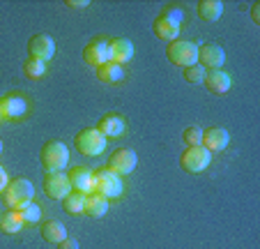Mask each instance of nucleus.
Wrapping results in <instances>:
<instances>
[{"label": "nucleus", "instance_id": "34", "mask_svg": "<svg viewBox=\"0 0 260 249\" xmlns=\"http://www.w3.org/2000/svg\"><path fill=\"white\" fill-rule=\"evenodd\" d=\"M0 152H3V141H0Z\"/></svg>", "mask_w": 260, "mask_h": 249}, {"label": "nucleus", "instance_id": "17", "mask_svg": "<svg viewBox=\"0 0 260 249\" xmlns=\"http://www.w3.org/2000/svg\"><path fill=\"white\" fill-rule=\"evenodd\" d=\"M108 49H111V60L118 65H127L134 58V44L124 37L108 39Z\"/></svg>", "mask_w": 260, "mask_h": 249}, {"label": "nucleus", "instance_id": "13", "mask_svg": "<svg viewBox=\"0 0 260 249\" xmlns=\"http://www.w3.org/2000/svg\"><path fill=\"white\" fill-rule=\"evenodd\" d=\"M28 113V99L23 95H5L0 97V118L3 120H19Z\"/></svg>", "mask_w": 260, "mask_h": 249}, {"label": "nucleus", "instance_id": "35", "mask_svg": "<svg viewBox=\"0 0 260 249\" xmlns=\"http://www.w3.org/2000/svg\"><path fill=\"white\" fill-rule=\"evenodd\" d=\"M0 215H3V212H0Z\"/></svg>", "mask_w": 260, "mask_h": 249}, {"label": "nucleus", "instance_id": "33", "mask_svg": "<svg viewBox=\"0 0 260 249\" xmlns=\"http://www.w3.org/2000/svg\"><path fill=\"white\" fill-rule=\"evenodd\" d=\"M251 19H253V23H260V3L251 5Z\"/></svg>", "mask_w": 260, "mask_h": 249}, {"label": "nucleus", "instance_id": "31", "mask_svg": "<svg viewBox=\"0 0 260 249\" xmlns=\"http://www.w3.org/2000/svg\"><path fill=\"white\" fill-rule=\"evenodd\" d=\"M64 5L72 10H83V7H90V0H67Z\"/></svg>", "mask_w": 260, "mask_h": 249}, {"label": "nucleus", "instance_id": "11", "mask_svg": "<svg viewBox=\"0 0 260 249\" xmlns=\"http://www.w3.org/2000/svg\"><path fill=\"white\" fill-rule=\"evenodd\" d=\"M83 60H85L88 65H92L94 69H97L99 65L108 63V60H111L108 39H106V37H94V39H90L88 44H85V49H83Z\"/></svg>", "mask_w": 260, "mask_h": 249}, {"label": "nucleus", "instance_id": "10", "mask_svg": "<svg viewBox=\"0 0 260 249\" xmlns=\"http://www.w3.org/2000/svg\"><path fill=\"white\" fill-rule=\"evenodd\" d=\"M136 164H138L136 152L129 150V148H118V150H113V155L108 157L106 169H111V171L118 173V176H127V173H132L134 169H136Z\"/></svg>", "mask_w": 260, "mask_h": 249}, {"label": "nucleus", "instance_id": "5", "mask_svg": "<svg viewBox=\"0 0 260 249\" xmlns=\"http://www.w3.org/2000/svg\"><path fill=\"white\" fill-rule=\"evenodd\" d=\"M74 143H76V150H79L81 155H85V157H99L104 150H106L108 139L104 136V134L99 132L97 127H85V129H81V132L76 134Z\"/></svg>", "mask_w": 260, "mask_h": 249}, {"label": "nucleus", "instance_id": "2", "mask_svg": "<svg viewBox=\"0 0 260 249\" xmlns=\"http://www.w3.org/2000/svg\"><path fill=\"white\" fill-rule=\"evenodd\" d=\"M166 58L168 63L177 65L182 69L198 65V44L191 39H175L166 46Z\"/></svg>", "mask_w": 260, "mask_h": 249}, {"label": "nucleus", "instance_id": "28", "mask_svg": "<svg viewBox=\"0 0 260 249\" xmlns=\"http://www.w3.org/2000/svg\"><path fill=\"white\" fill-rule=\"evenodd\" d=\"M159 16H164V19H168V21H173V23L182 25V21H184V10H182L180 5H166Z\"/></svg>", "mask_w": 260, "mask_h": 249}, {"label": "nucleus", "instance_id": "16", "mask_svg": "<svg viewBox=\"0 0 260 249\" xmlns=\"http://www.w3.org/2000/svg\"><path fill=\"white\" fill-rule=\"evenodd\" d=\"M205 88L214 95H226L228 90L233 88V78L231 74H226L223 69H212V72H205Z\"/></svg>", "mask_w": 260, "mask_h": 249}, {"label": "nucleus", "instance_id": "27", "mask_svg": "<svg viewBox=\"0 0 260 249\" xmlns=\"http://www.w3.org/2000/svg\"><path fill=\"white\" fill-rule=\"evenodd\" d=\"M182 141L187 143V148L203 146V129L201 127H187L182 132Z\"/></svg>", "mask_w": 260, "mask_h": 249}, {"label": "nucleus", "instance_id": "36", "mask_svg": "<svg viewBox=\"0 0 260 249\" xmlns=\"http://www.w3.org/2000/svg\"><path fill=\"white\" fill-rule=\"evenodd\" d=\"M0 120H3V118H0Z\"/></svg>", "mask_w": 260, "mask_h": 249}, {"label": "nucleus", "instance_id": "20", "mask_svg": "<svg viewBox=\"0 0 260 249\" xmlns=\"http://www.w3.org/2000/svg\"><path fill=\"white\" fill-rule=\"evenodd\" d=\"M40 231H42V238H44L46 242H51V244H60L64 238H67V229H64V224L62 222H58V219L44 222Z\"/></svg>", "mask_w": 260, "mask_h": 249}, {"label": "nucleus", "instance_id": "3", "mask_svg": "<svg viewBox=\"0 0 260 249\" xmlns=\"http://www.w3.org/2000/svg\"><path fill=\"white\" fill-rule=\"evenodd\" d=\"M40 161L46 171H64L69 164V148L62 141H46L40 150Z\"/></svg>", "mask_w": 260, "mask_h": 249}, {"label": "nucleus", "instance_id": "26", "mask_svg": "<svg viewBox=\"0 0 260 249\" xmlns=\"http://www.w3.org/2000/svg\"><path fill=\"white\" fill-rule=\"evenodd\" d=\"M23 72L28 78H42L46 74V63H40V60L28 58L23 63Z\"/></svg>", "mask_w": 260, "mask_h": 249}, {"label": "nucleus", "instance_id": "9", "mask_svg": "<svg viewBox=\"0 0 260 249\" xmlns=\"http://www.w3.org/2000/svg\"><path fill=\"white\" fill-rule=\"evenodd\" d=\"M28 56L32 60H40V63H49L55 56V42L44 33L32 35L28 39Z\"/></svg>", "mask_w": 260, "mask_h": 249}, {"label": "nucleus", "instance_id": "6", "mask_svg": "<svg viewBox=\"0 0 260 249\" xmlns=\"http://www.w3.org/2000/svg\"><path fill=\"white\" fill-rule=\"evenodd\" d=\"M212 164V152H207L203 146L187 148L180 157V166L187 173H203Z\"/></svg>", "mask_w": 260, "mask_h": 249}, {"label": "nucleus", "instance_id": "22", "mask_svg": "<svg viewBox=\"0 0 260 249\" xmlns=\"http://www.w3.org/2000/svg\"><path fill=\"white\" fill-rule=\"evenodd\" d=\"M196 12L203 21H210L212 23V21L221 19V14H223V3H219V0H198Z\"/></svg>", "mask_w": 260, "mask_h": 249}, {"label": "nucleus", "instance_id": "19", "mask_svg": "<svg viewBox=\"0 0 260 249\" xmlns=\"http://www.w3.org/2000/svg\"><path fill=\"white\" fill-rule=\"evenodd\" d=\"M94 74H97V78L102 83H120L124 78V67L113 63V60H108V63L99 65V67L94 69Z\"/></svg>", "mask_w": 260, "mask_h": 249}, {"label": "nucleus", "instance_id": "12", "mask_svg": "<svg viewBox=\"0 0 260 249\" xmlns=\"http://www.w3.org/2000/svg\"><path fill=\"white\" fill-rule=\"evenodd\" d=\"M67 178L72 191H79V194H90L94 187V171L90 166H72L67 171Z\"/></svg>", "mask_w": 260, "mask_h": 249}, {"label": "nucleus", "instance_id": "21", "mask_svg": "<svg viewBox=\"0 0 260 249\" xmlns=\"http://www.w3.org/2000/svg\"><path fill=\"white\" fill-rule=\"evenodd\" d=\"M106 212H108V201L104 199V196L94 194V191L85 194V210H83V215H90V217H94V219H102Z\"/></svg>", "mask_w": 260, "mask_h": 249}, {"label": "nucleus", "instance_id": "8", "mask_svg": "<svg viewBox=\"0 0 260 249\" xmlns=\"http://www.w3.org/2000/svg\"><path fill=\"white\" fill-rule=\"evenodd\" d=\"M198 63L203 69H221L226 65V51L223 46L214 44V42H205V44H198Z\"/></svg>", "mask_w": 260, "mask_h": 249}, {"label": "nucleus", "instance_id": "18", "mask_svg": "<svg viewBox=\"0 0 260 249\" xmlns=\"http://www.w3.org/2000/svg\"><path fill=\"white\" fill-rule=\"evenodd\" d=\"M152 33L157 35L159 39H164V42H175L177 35H180V25L173 23V21L164 19V16H157V19L152 21Z\"/></svg>", "mask_w": 260, "mask_h": 249}, {"label": "nucleus", "instance_id": "30", "mask_svg": "<svg viewBox=\"0 0 260 249\" xmlns=\"http://www.w3.org/2000/svg\"><path fill=\"white\" fill-rule=\"evenodd\" d=\"M58 249H81V244L76 238H64L62 242L58 244Z\"/></svg>", "mask_w": 260, "mask_h": 249}, {"label": "nucleus", "instance_id": "25", "mask_svg": "<svg viewBox=\"0 0 260 249\" xmlns=\"http://www.w3.org/2000/svg\"><path fill=\"white\" fill-rule=\"evenodd\" d=\"M19 215H21V219H23V224H37V222L42 219V208L37 203H28L19 210Z\"/></svg>", "mask_w": 260, "mask_h": 249}, {"label": "nucleus", "instance_id": "4", "mask_svg": "<svg viewBox=\"0 0 260 249\" xmlns=\"http://www.w3.org/2000/svg\"><path fill=\"white\" fill-rule=\"evenodd\" d=\"M122 189H124V185L118 173H113L111 169H99V171H94V187H92L94 194L111 201V199H120Z\"/></svg>", "mask_w": 260, "mask_h": 249}, {"label": "nucleus", "instance_id": "1", "mask_svg": "<svg viewBox=\"0 0 260 249\" xmlns=\"http://www.w3.org/2000/svg\"><path fill=\"white\" fill-rule=\"evenodd\" d=\"M0 196H3V201H5V205L10 210H21L23 205L32 203L35 187L25 178H16V180H10V185L5 187V191Z\"/></svg>", "mask_w": 260, "mask_h": 249}, {"label": "nucleus", "instance_id": "23", "mask_svg": "<svg viewBox=\"0 0 260 249\" xmlns=\"http://www.w3.org/2000/svg\"><path fill=\"white\" fill-rule=\"evenodd\" d=\"M62 208L67 215L76 217V215H83L85 210V194H79V191H72L62 199Z\"/></svg>", "mask_w": 260, "mask_h": 249}, {"label": "nucleus", "instance_id": "15", "mask_svg": "<svg viewBox=\"0 0 260 249\" xmlns=\"http://www.w3.org/2000/svg\"><path fill=\"white\" fill-rule=\"evenodd\" d=\"M97 129L106 139H118V136H122L124 129H127V120H124L120 113H106V116L99 120Z\"/></svg>", "mask_w": 260, "mask_h": 249}, {"label": "nucleus", "instance_id": "29", "mask_svg": "<svg viewBox=\"0 0 260 249\" xmlns=\"http://www.w3.org/2000/svg\"><path fill=\"white\" fill-rule=\"evenodd\" d=\"M184 78H187V83H203L205 81V69L201 67V65H191V67H184Z\"/></svg>", "mask_w": 260, "mask_h": 249}, {"label": "nucleus", "instance_id": "7", "mask_svg": "<svg viewBox=\"0 0 260 249\" xmlns=\"http://www.w3.org/2000/svg\"><path fill=\"white\" fill-rule=\"evenodd\" d=\"M44 194L53 201H62L67 194H72V185H69L67 173L62 171H46L44 176Z\"/></svg>", "mask_w": 260, "mask_h": 249}, {"label": "nucleus", "instance_id": "24", "mask_svg": "<svg viewBox=\"0 0 260 249\" xmlns=\"http://www.w3.org/2000/svg\"><path fill=\"white\" fill-rule=\"evenodd\" d=\"M0 229L5 233H19L23 229V219H21L19 210H5L0 215Z\"/></svg>", "mask_w": 260, "mask_h": 249}, {"label": "nucleus", "instance_id": "14", "mask_svg": "<svg viewBox=\"0 0 260 249\" xmlns=\"http://www.w3.org/2000/svg\"><path fill=\"white\" fill-rule=\"evenodd\" d=\"M228 143H231V134L223 127H207L203 132V148L207 152H221L226 150Z\"/></svg>", "mask_w": 260, "mask_h": 249}, {"label": "nucleus", "instance_id": "32", "mask_svg": "<svg viewBox=\"0 0 260 249\" xmlns=\"http://www.w3.org/2000/svg\"><path fill=\"white\" fill-rule=\"evenodd\" d=\"M7 185H10V176H7V171L3 169V166H0V194L5 191V187H7Z\"/></svg>", "mask_w": 260, "mask_h": 249}]
</instances>
